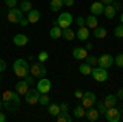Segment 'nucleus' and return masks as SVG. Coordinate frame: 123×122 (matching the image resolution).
I'll list each match as a JSON object with an SVG mask.
<instances>
[{"label":"nucleus","instance_id":"obj_1","mask_svg":"<svg viewBox=\"0 0 123 122\" xmlns=\"http://www.w3.org/2000/svg\"><path fill=\"white\" fill-rule=\"evenodd\" d=\"M2 104H3V107L10 111V112H15V111H18L20 107V94L17 91H12V89H7V91H3L2 94Z\"/></svg>","mask_w":123,"mask_h":122},{"label":"nucleus","instance_id":"obj_2","mask_svg":"<svg viewBox=\"0 0 123 122\" xmlns=\"http://www.w3.org/2000/svg\"><path fill=\"white\" fill-rule=\"evenodd\" d=\"M13 71H15V74L18 76V78H25V76L30 73L28 61H26V59H23V58L15 59V63H13Z\"/></svg>","mask_w":123,"mask_h":122},{"label":"nucleus","instance_id":"obj_3","mask_svg":"<svg viewBox=\"0 0 123 122\" xmlns=\"http://www.w3.org/2000/svg\"><path fill=\"white\" fill-rule=\"evenodd\" d=\"M105 121L107 122H120L122 119V109H117V107H108L107 111H105Z\"/></svg>","mask_w":123,"mask_h":122},{"label":"nucleus","instance_id":"obj_4","mask_svg":"<svg viewBox=\"0 0 123 122\" xmlns=\"http://www.w3.org/2000/svg\"><path fill=\"white\" fill-rule=\"evenodd\" d=\"M72 22H74V17H72L69 12H66V13H61V15L56 18V22H54V23H56V25H59L61 28L64 30V28H69V27L72 25Z\"/></svg>","mask_w":123,"mask_h":122},{"label":"nucleus","instance_id":"obj_5","mask_svg":"<svg viewBox=\"0 0 123 122\" xmlns=\"http://www.w3.org/2000/svg\"><path fill=\"white\" fill-rule=\"evenodd\" d=\"M92 78H94L97 83H105L108 79V71L102 68V66H97V68H92Z\"/></svg>","mask_w":123,"mask_h":122},{"label":"nucleus","instance_id":"obj_6","mask_svg":"<svg viewBox=\"0 0 123 122\" xmlns=\"http://www.w3.org/2000/svg\"><path fill=\"white\" fill-rule=\"evenodd\" d=\"M30 73L35 76V78H44L48 73V69H46V66H44V63H35V65H31L30 66Z\"/></svg>","mask_w":123,"mask_h":122},{"label":"nucleus","instance_id":"obj_7","mask_svg":"<svg viewBox=\"0 0 123 122\" xmlns=\"http://www.w3.org/2000/svg\"><path fill=\"white\" fill-rule=\"evenodd\" d=\"M23 18V12L18 8V7H13V8H8V13H7V20L10 23H20V20Z\"/></svg>","mask_w":123,"mask_h":122},{"label":"nucleus","instance_id":"obj_8","mask_svg":"<svg viewBox=\"0 0 123 122\" xmlns=\"http://www.w3.org/2000/svg\"><path fill=\"white\" fill-rule=\"evenodd\" d=\"M95 101H97V96H95V93H92V91H87V93H84V96H82L80 104L84 106L85 109H89V107H92V106L95 104Z\"/></svg>","mask_w":123,"mask_h":122},{"label":"nucleus","instance_id":"obj_9","mask_svg":"<svg viewBox=\"0 0 123 122\" xmlns=\"http://www.w3.org/2000/svg\"><path fill=\"white\" fill-rule=\"evenodd\" d=\"M25 99H26V104L30 106H35V104H38L39 101V91L35 87V89H28V93L25 94Z\"/></svg>","mask_w":123,"mask_h":122},{"label":"nucleus","instance_id":"obj_10","mask_svg":"<svg viewBox=\"0 0 123 122\" xmlns=\"http://www.w3.org/2000/svg\"><path fill=\"white\" fill-rule=\"evenodd\" d=\"M36 89L39 91V94L49 93V91H51V81L48 79L46 76H44V78H39V83L36 84Z\"/></svg>","mask_w":123,"mask_h":122},{"label":"nucleus","instance_id":"obj_11","mask_svg":"<svg viewBox=\"0 0 123 122\" xmlns=\"http://www.w3.org/2000/svg\"><path fill=\"white\" fill-rule=\"evenodd\" d=\"M112 65H113V56H112V55L104 53L102 56H98V66H102V68H105V69H108Z\"/></svg>","mask_w":123,"mask_h":122},{"label":"nucleus","instance_id":"obj_12","mask_svg":"<svg viewBox=\"0 0 123 122\" xmlns=\"http://www.w3.org/2000/svg\"><path fill=\"white\" fill-rule=\"evenodd\" d=\"M98 117H100V112L97 111V107H89L87 111H85V119L89 122H97L98 121Z\"/></svg>","mask_w":123,"mask_h":122},{"label":"nucleus","instance_id":"obj_13","mask_svg":"<svg viewBox=\"0 0 123 122\" xmlns=\"http://www.w3.org/2000/svg\"><path fill=\"white\" fill-rule=\"evenodd\" d=\"M104 8H105V5L102 3V2H94V3L90 5V13L95 15V17L104 15Z\"/></svg>","mask_w":123,"mask_h":122},{"label":"nucleus","instance_id":"obj_14","mask_svg":"<svg viewBox=\"0 0 123 122\" xmlns=\"http://www.w3.org/2000/svg\"><path fill=\"white\" fill-rule=\"evenodd\" d=\"M13 45H17V46H26L28 45V36L26 35H23V33H17L15 36H13Z\"/></svg>","mask_w":123,"mask_h":122},{"label":"nucleus","instance_id":"obj_15","mask_svg":"<svg viewBox=\"0 0 123 122\" xmlns=\"http://www.w3.org/2000/svg\"><path fill=\"white\" fill-rule=\"evenodd\" d=\"M28 89H30V84L23 79V81H18L17 84H15V91L20 94V96H25V94L28 93Z\"/></svg>","mask_w":123,"mask_h":122},{"label":"nucleus","instance_id":"obj_16","mask_svg":"<svg viewBox=\"0 0 123 122\" xmlns=\"http://www.w3.org/2000/svg\"><path fill=\"white\" fill-rule=\"evenodd\" d=\"M89 35H90V30L87 28V27H79V30L76 31V38H79L80 41H87V38H89Z\"/></svg>","mask_w":123,"mask_h":122},{"label":"nucleus","instance_id":"obj_17","mask_svg":"<svg viewBox=\"0 0 123 122\" xmlns=\"http://www.w3.org/2000/svg\"><path fill=\"white\" fill-rule=\"evenodd\" d=\"M85 27H87L89 30H94L95 27H98V18L90 13L89 17H85Z\"/></svg>","mask_w":123,"mask_h":122},{"label":"nucleus","instance_id":"obj_18","mask_svg":"<svg viewBox=\"0 0 123 122\" xmlns=\"http://www.w3.org/2000/svg\"><path fill=\"white\" fill-rule=\"evenodd\" d=\"M117 102H118V97H117L115 94H107V96H105V99H104V104H105V107H107V109L117 106Z\"/></svg>","mask_w":123,"mask_h":122},{"label":"nucleus","instance_id":"obj_19","mask_svg":"<svg viewBox=\"0 0 123 122\" xmlns=\"http://www.w3.org/2000/svg\"><path fill=\"white\" fill-rule=\"evenodd\" d=\"M26 18H28L30 23H36V22H39V18H41V13H39L38 10L31 8L28 12V15H26Z\"/></svg>","mask_w":123,"mask_h":122},{"label":"nucleus","instance_id":"obj_20","mask_svg":"<svg viewBox=\"0 0 123 122\" xmlns=\"http://www.w3.org/2000/svg\"><path fill=\"white\" fill-rule=\"evenodd\" d=\"M49 36L53 38V40H57V38H61L62 36V28L59 27V25H53V28L49 30Z\"/></svg>","mask_w":123,"mask_h":122},{"label":"nucleus","instance_id":"obj_21","mask_svg":"<svg viewBox=\"0 0 123 122\" xmlns=\"http://www.w3.org/2000/svg\"><path fill=\"white\" fill-rule=\"evenodd\" d=\"M87 50L85 48H74L72 50V56L76 58V59H85V56H87Z\"/></svg>","mask_w":123,"mask_h":122},{"label":"nucleus","instance_id":"obj_22","mask_svg":"<svg viewBox=\"0 0 123 122\" xmlns=\"http://www.w3.org/2000/svg\"><path fill=\"white\" fill-rule=\"evenodd\" d=\"M85 111H87V109H85L84 106L79 104L76 109L72 111V117H74V119H82V117H85Z\"/></svg>","mask_w":123,"mask_h":122},{"label":"nucleus","instance_id":"obj_23","mask_svg":"<svg viewBox=\"0 0 123 122\" xmlns=\"http://www.w3.org/2000/svg\"><path fill=\"white\" fill-rule=\"evenodd\" d=\"M61 38H64L66 41H72V40L76 38V31L71 28V27H69V28H64V30H62V36H61Z\"/></svg>","mask_w":123,"mask_h":122},{"label":"nucleus","instance_id":"obj_24","mask_svg":"<svg viewBox=\"0 0 123 122\" xmlns=\"http://www.w3.org/2000/svg\"><path fill=\"white\" fill-rule=\"evenodd\" d=\"M92 35H94L95 38H98V40H102V38H107V30H105L104 27H95V28L92 30Z\"/></svg>","mask_w":123,"mask_h":122},{"label":"nucleus","instance_id":"obj_25","mask_svg":"<svg viewBox=\"0 0 123 122\" xmlns=\"http://www.w3.org/2000/svg\"><path fill=\"white\" fill-rule=\"evenodd\" d=\"M104 15H105V17H107L108 20L115 18V15H117V10L112 7V3H110V5H105V8H104Z\"/></svg>","mask_w":123,"mask_h":122},{"label":"nucleus","instance_id":"obj_26","mask_svg":"<svg viewBox=\"0 0 123 122\" xmlns=\"http://www.w3.org/2000/svg\"><path fill=\"white\" fill-rule=\"evenodd\" d=\"M62 7H64L62 0H51V3H49V8L53 10V12H59Z\"/></svg>","mask_w":123,"mask_h":122},{"label":"nucleus","instance_id":"obj_27","mask_svg":"<svg viewBox=\"0 0 123 122\" xmlns=\"http://www.w3.org/2000/svg\"><path fill=\"white\" fill-rule=\"evenodd\" d=\"M84 63H87L89 66H98V56H94V55H87L84 59Z\"/></svg>","mask_w":123,"mask_h":122},{"label":"nucleus","instance_id":"obj_28","mask_svg":"<svg viewBox=\"0 0 123 122\" xmlns=\"http://www.w3.org/2000/svg\"><path fill=\"white\" fill-rule=\"evenodd\" d=\"M48 112L51 114V115H54V117H56L57 114L61 112V109H59V104H48Z\"/></svg>","mask_w":123,"mask_h":122},{"label":"nucleus","instance_id":"obj_29","mask_svg":"<svg viewBox=\"0 0 123 122\" xmlns=\"http://www.w3.org/2000/svg\"><path fill=\"white\" fill-rule=\"evenodd\" d=\"M56 121L57 122H72L74 121V117H72V115H69V114H57L56 115Z\"/></svg>","mask_w":123,"mask_h":122},{"label":"nucleus","instance_id":"obj_30","mask_svg":"<svg viewBox=\"0 0 123 122\" xmlns=\"http://www.w3.org/2000/svg\"><path fill=\"white\" fill-rule=\"evenodd\" d=\"M18 8L21 10V12H26V13H28L30 10L33 8V5H31V2H30V0H21V3H20Z\"/></svg>","mask_w":123,"mask_h":122},{"label":"nucleus","instance_id":"obj_31","mask_svg":"<svg viewBox=\"0 0 123 122\" xmlns=\"http://www.w3.org/2000/svg\"><path fill=\"white\" fill-rule=\"evenodd\" d=\"M79 71H80V74H84V76H89L90 73H92V66H89L87 63H82V65L79 66Z\"/></svg>","mask_w":123,"mask_h":122},{"label":"nucleus","instance_id":"obj_32","mask_svg":"<svg viewBox=\"0 0 123 122\" xmlns=\"http://www.w3.org/2000/svg\"><path fill=\"white\" fill-rule=\"evenodd\" d=\"M41 106H48V104L51 102V99H49V96H48V93H43L39 94V101H38Z\"/></svg>","mask_w":123,"mask_h":122},{"label":"nucleus","instance_id":"obj_33","mask_svg":"<svg viewBox=\"0 0 123 122\" xmlns=\"http://www.w3.org/2000/svg\"><path fill=\"white\" fill-rule=\"evenodd\" d=\"M113 65H117L118 68H123V53H118L117 56H113Z\"/></svg>","mask_w":123,"mask_h":122},{"label":"nucleus","instance_id":"obj_34","mask_svg":"<svg viewBox=\"0 0 123 122\" xmlns=\"http://www.w3.org/2000/svg\"><path fill=\"white\" fill-rule=\"evenodd\" d=\"M113 35H115V38H123V23H120V25L115 27Z\"/></svg>","mask_w":123,"mask_h":122},{"label":"nucleus","instance_id":"obj_35","mask_svg":"<svg viewBox=\"0 0 123 122\" xmlns=\"http://www.w3.org/2000/svg\"><path fill=\"white\" fill-rule=\"evenodd\" d=\"M95 104H97V111L102 114V115H105V111H107V107H105V104H104V101H95Z\"/></svg>","mask_w":123,"mask_h":122},{"label":"nucleus","instance_id":"obj_36","mask_svg":"<svg viewBox=\"0 0 123 122\" xmlns=\"http://www.w3.org/2000/svg\"><path fill=\"white\" fill-rule=\"evenodd\" d=\"M48 58H49V55H48V51H41V53L38 55L39 63H46V61H48Z\"/></svg>","mask_w":123,"mask_h":122},{"label":"nucleus","instance_id":"obj_37","mask_svg":"<svg viewBox=\"0 0 123 122\" xmlns=\"http://www.w3.org/2000/svg\"><path fill=\"white\" fill-rule=\"evenodd\" d=\"M59 109H61V112H59V114H66V112H69V104H67V102L59 104Z\"/></svg>","mask_w":123,"mask_h":122},{"label":"nucleus","instance_id":"obj_38","mask_svg":"<svg viewBox=\"0 0 123 122\" xmlns=\"http://www.w3.org/2000/svg\"><path fill=\"white\" fill-rule=\"evenodd\" d=\"M5 5H7L8 8H13V7L18 5V0H5Z\"/></svg>","mask_w":123,"mask_h":122},{"label":"nucleus","instance_id":"obj_39","mask_svg":"<svg viewBox=\"0 0 123 122\" xmlns=\"http://www.w3.org/2000/svg\"><path fill=\"white\" fill-rule=\"evenodd\" d=\"M76 23H77V27H84L85 25V17H80V15H79L76 18Z\"/></svg>","mask_w":123,"mask_h":122},{"label":"nucleus","instance_id":"obj_40","mask_svg":"<svg viewBox=\"0 0 123 122\" xmlns=\"http://www.w3.org/2000/svg\"><path fill=\"white\" fill-rule=\"evenodd\" d=\"M25 81H26L28 84H35V76L33 74H26L25 76Z\"/></svg>","mask_w":123,"mask_h":122},{"label":"nucleus","instance_id":"obj_41","mask_svg":"<svg viewBox=\"0 0 123 122\" xmlns=\"http://www.w3.org/2000/svg\"><path fill=\"white\" fill-rule=\"evenodd\" d=\"M112 7H113L117 12H120V10H122V3H120V2H117V0H113V2H112Z\"/></svg>","mask_w":123,"mask_h":122},{"label":"nucleus","instance_id":"obj_42","mask_svg":"<svg viewBox=\"0 0 123 122\" xmlns=\"http://www.w3.org/2000/svg\"><path fill=\"white\" fill-rule=\"evenodd\" d=\"M74 96H76L77 99H82V96H84V91H80V89H76V91H74Z\"/></svg>","mask_w":123,"mask_h":122},{"label":"nucleus","instance_id":"obj_43","mask_svg":"<svg viewBox=\"0 0 123 122\" xmlns=\"http://www.w3.org/2000/svg\"><path fill=\"white\" fill-rule=\"evenodd\" d=\"M5 69H7V63L0 58V73H2V71H5Z\"/></svg>","mask_w":123,"mask_h":122},{"label":"nucleus","instance_id":"obj_44","mask_svg":"<svg viewBox=\"0 0 123 122\" xmlns=\"http://www.w3.org/2000/svg\"><path fill=\"white\" fill-rule=\"evenodd\" d=\"M18 25H21V27H26V25H30L28 18H21V20H20V23H18Z\"/></svg>","mask_w":123,"mask_h":122},{"label":"nucleus","instance_id":"obj_45","mask_svg":"<svg viewBox=\"0 0 123 122\" xmlns=\"http://www.w3.org/2000/svg\"><path fill=\"white\" fill-rule=\"evenodd\" d=\"M66 7H74V0H62Z\"/></svg>","mask_w":123,"mask_h":122},{"label":"nucleus","instance_id":"obj_46","mask_svg":"<svg viewBox=\"0 0 123 122\" xmlns=\"http://www.w3.org/2000/svg\"><path fill=\"white\" fill-rule=\"evenodd\" d=\"M115 96H117V97H118L120 101H123V87H122V89H118V93L115 94Z\"/></svg>","mask_w":123,"mask_h":122},{"label":"nucleus","instance_id":"obj_47","mask_svg":"<svg viewBox=\"0 0 123 122\" xmlns=\"http://www.w3.org/2000/svg\"><path fill=\"white\" fill-rule=\"evenodd\" d=\"M85 50H87V51H92V50H94V45H92V43H85Z\"/></svg>","mask_w":123,"mask_h":122},{"label":"nucleus","instance_id":"obj_48","mask_svg":"<svg viewBox=\"0 0 123 122\" xmlns=\"http://www.w3.org/2000/svg\"><path fill=\"white\" fill-rule=\"evenodd\" d=\"M7 121V115H5V114H2L0 112V122H5Z\"/></svg>","mask_w":123,"mask_h":122},{"label":"nucleus","instance_id":"obj_49","mask_svg":"<svg viewBox=\"0 0 123 122\" xmlns=\"http://www.w3.org/2000/svg\"><path fill=\"white\" fill-rule=\"evenodd\" d=\"M100 2H102V3H104V5H110V3H112V2H113V0H100Z\"/></svg>","mask_w":123,"mask_h":122},{"label":"nucleus","instance_id":"obj_50","mask_svg":"<svg viewBox=\"0 0 123 122\" xmlns=\"http://www.w3.org/2000/svg\"><path fill=\"white\" fill-rule=\"evenodd\" d=\"M120 23H123V13L120 15Z\"/></svg>","mask_w":123,"mask_h":122},{"label":"nucleus","instance_id":"obj_51","mask_svg":"<svg viewBox=\"0 0 123 122\" xmlns=\"http://www.w3.org/2000/svg\"><path fill=\"white\" fill-rule=\"evenodd\" d=\"M2 107H3V104H2V97H0V109H2Z\"/></svg>","mask_w":123,"mask_h":122},{"label":"nucleus","instance_id":"obj_52","mask_svg":"<svg viewBox=\"0 0 123 122\" xmlns=\"http://www.w3.org/2000/svg\"><path fill=\"white\" fill-rule=\"evenodd\" d=\"M0 81H2V73H0Z\"/></svg>","mask_w":123,"mask_h":122},{"label":"nucleus","instance_id":"obj_53","mask_svg":"<svg viewBox=\"0 0 123 122\" xmlns=\"http://www.w3.org/2000/svg\"><path fill=\"white\" fill-rule=\"evenodd\" d=\"M120 121H123V115H122V119H120Z\"/></svg>","mask_w":123,"mask_h":122}]
</instances>
